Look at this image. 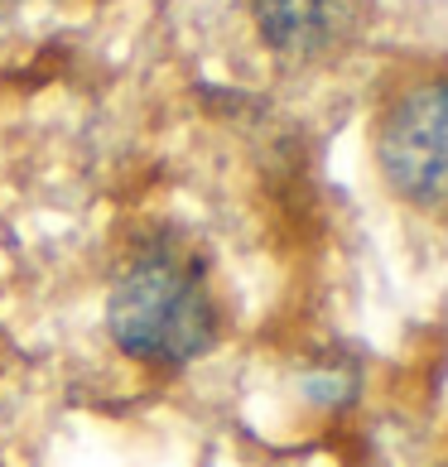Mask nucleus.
Returning a JSON list of instances; mask_svg holds the SVG:
<instances>
[{"instance_id":"f257e3e1","label":"nucleus","mask_w":448,"mask_h":467,"mask_svg":"<svg viewBox=\"0 0 448 467\" xmlns=\"http://www.w3.org/2000/svg\"><path fill=\"white\" fill-rule=\"evenodd\" d=\"M107 333L120 352L154 371H179L217 342V304L203 270L174 251H150L120 270L107 299Z\"/></svg>"},{"instance_id":"f03ea898","label":"nucleus","mask_w":448,"mask_h":467,"mask_svg":"<svg viewBox=\"0 0 448 467\" xmlns=\"http://www.w3.org/2000/svg\"><path fill=\"white\" fill-rule=\"evenodd\" d=\"M376 164L395 198L448 222V78H424L376 120Z\"/></svg>"},{"instance_id":"7ed1b4c3","label":"nucleus","mask_w":448,"mask_h":467,"mask_svg":"<svg viewBox=\"0 0 448 467\" xmlns=\"http://www.w3.org/2000/svg\"><path fill=\"white\" fill-rule=\"evenodd\" d=\"M251 20L270 54L314 63L352 39L357 0H251Z\"/></svg>"},{"instance_id":"20e7f679","label":"nucleus","mask_w":448,"mask_h":467,"mask_svg":"<svg viewBox=\"0 0 448 467\" xmlns=\"http://www.w3.org/2000/svg\"><path fill=\"white\" fill-rule=\"evenodd\" d=\"M15 5H20V0H0V10H15Z\"/></svg>"}]
</instances>
